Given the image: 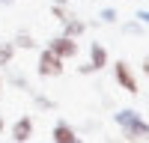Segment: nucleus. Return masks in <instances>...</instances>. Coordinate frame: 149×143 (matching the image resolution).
<instances>
[{"label":"nucleus","mask_w":149,"mask_h":143,"mask_svg":"<svg viewBox=\"0 0 149 143\" xmlns=\"http://www.w3.org/2000/svg\"><path fill=\"white\" fill-rule=\"evenodd\" d=\"M0 3H15V0H0Z\"/></svg>","instance_id":"obj_21"},{"label":"nucleus","mask_w":149,"mask_h":143,"mask_svg":"<svg viewBox=\"0 0 149 143\" xmlns=\"http://www.w3.org/2000/svg\"><path fill=\"white\" fill-rule=\"evenodd\" d=\"M51 137H54V143H69V140L74 137V128H72L69 122H57V125H54V134H51Z\"/></svg>","instance_id":"obj_8"},{"label":"nucleus","mask_w":149,"mask_h":143,"mask_svg":"<svg viewBox=\"0 0 149 143\" xmlns=\"http://www.w3.org/2000/svg\"><path fill=\"white\" fill-rule=\"evenodd\" d=\"M143 72H146V75H149V54L143 57Z\"/></svg>","instance_id":"obj_17"},{"label":"nucleus","mask_w":149,"mask_h":143,"mask_svg":"<svg viewBox=\"0 0 149 143\" xmlns=\"http://www.w3.org/2000/svg\"><path fill=\"white\" fill-rule=\"evenodd\" d=\"M12 83H15V87H24V90H30V83H27V78H24V75H12Z\"/></svg>","instance_id":"obj_16"},{"label":"nucleus","mask_w":149,"mask_h":143,"mask_svg":"<svg viewBox=\"0 0 149 143\" xmlns=\"http://www.w3.org/2000/svg\"><path fill=\"white\" fill-rule=\"evenodd\" d=\"M134 18H137L143 27H149V9H137V15H134Z\"/></svg>","instance_id":"obj_15"},{"label":"nucleus","mask_w":149,"mask_h":143,"mask_svg":"<svg viewBox=\"0 0 149 143\" xmlns=\"http://www.w3.org/2000/svg\"><path fill=\"white\" fill-rule=\"evenodd\" d=\"M3 128H6V122H3V116H0V131H3Z\"/></svg>","instance_id":"obj_20"},{"label":"nucleus","mask_w":149,"mask_h":143,"mask_svg":"<svg viewBox=\"0 0 149 143\" xmlns=\"http://www.w3.org/2000/svg\"><path fill=\"white\" fill-rule=\"evenodd\" d=\"M69 3V0H54V6H66Z\"/></svg>","instance_id":"obj_18"},{"label":"nucleus","mask_w":149,"mask_h":143,"mask_svg":"<svg viewBox=\"0 0 149 143\" xmlns=\"http://www.w3.org/2000/svg\"><path fill=\"white\" fill-rule=\"evenodd\" d=\"M84 30H86V24H84L81 18H74V15H69V18L63 21V36H69V39H78Z\"/></svg>","instance_id":"obj_7"},{"label":"nucleus","mask_w":149,"mask_h":143,"mask_svg":"<svg viewBox=\"0 0 149 143\" xmlns=\"http://www.w3.org/2000/svg\"><path fill=\"white\" fill-rule=\"evenodd\" d=\"M122 33H128V36H143L146 27H143L137 18H134V21H125V24H122Z\"/></svg>","instance_id":"obj_10"},{"label":"nucleus","mask_w":149,"mask_h":143,"mask_svg":"<svg viewBox=\"0 0 149 143\" xmlns=\"http://www.w3.org/2000/svg\"><path fill=\"white\" fill-rule=\"evenodd\" d=\"M90 66H93V72H98V69L107 66V51H104V45H98V42L90 45Z\"/></svg>","instance_id":"obj_6"},{"label":"nucleus","mask_w":149,"mask_h":143,"mask_svg":"<svg viewBox=\"0 0 149 143\" xmlns=\"http://www.w3.org/2000/svg\"><path fill=\"white\" fill-rule=\"evenodd\" d=\"M69 143H84V140H81V137H78V134H74V137H72V140H69Z\"/></svg>","instance_id":"obj_19"},{"label":"nucleus","mask_w":149,"mask_h":143,"mask_svg":"<svg viewBox=\"0 0 149 143\" xmlns=\"http://www.w3.org/2000/svg\"><path fill=\"white\" fill-rule=\"evenodd\" d=\"M36 104H39L42 110H54V107H57V104H54L51 99H45V95H36Z\"/></svg>","instance_id":"obj_14"},{"label":"nucleus","mask_w":149,"mask_h":143,"mask_svg":"<svg viewBox=\"0 0 149 143\" xmlns=\"http://www.w3.org/2000/svg\"><path fill=\"white\" fill-rule=\"evenodd\" d=\"M51 15H54L60 24H63V21L69 18V9H66V6H54V3H51Z\"/></svg>","instance_id":"obj_13"},{"label":"nucleus","mask_w":149,"mask_h":143,"mask_svg":"<svg viewBox=\"0 0 149 143\" xmlns=\"http://www.w3.org/2000/svg\"><path fill=\"white\" fill-rule=\"evenodd\" d=\"M116 18H119V12L116 9H102V12H98V21H102V24H116Z\"/></svg>","instance_id":"obj_12"},{"label":"nucleus","mask_w":149,"mask_h":143,"mask_svg":"<svg viewBox=\"0 0 149 143\" xmlns=\"http://www.w3.org/2000/svg\"><path fill=\"white\" fill-rule=\"evenodd\" d=\"M39 75L42 78H60L63 75V60H60L54 51H48V48L39 54Z\"/></svg>","instance_id":"obj_3"},{"label":"nucleus","mask_w":149,"mask_h":143,"mask_svg":"<svg viewBox=\"0 0 149 143\" xmlns=\"http://www.w3.org/2000/svg\"><path fill=\"white\" fill-rule=\"evenodd\" d=\"M15 143H18V140H15Z\"/></svg>","instance_id":"obj_22"},{"label":"nucleus","mask_w":149,"mask_h":143,"mask_svg":"<svg viewBox=\"0 0 149 143\" xmlns=\"http://www.w3.org/2000/svg\"><path fill=\"white\" fill-rule=\"evenodd\" d=\"M48 51H54V54H57L60 60H69V57H78V42L60 33V36H54V39H51Z\"/></svg>","instance_id":"obj_4"},{"label":"nucleus","mask_w":149,"mask_h":143,"mask_svg":"<svg viewBox=\"0 0 149 143\" xmlns=\"http://www.w3.org/2000/svg\"><path fill=\"white\" fill-rule=\"evenodd\" d=\"M113 119H116V125L122 128V134L128 140H149V122H143L137 110H128V107L125 110H116Z\"/></svg>","instance_id":"obj_1"},{"label":"nucleus","mask_w":149,"mask_h":143,"mask_svg":"<svg viewBox=\"0 0 149 143\" xmlns=\"http://www.w3.org/2000/svg\"><path fill=\"white\" fill-rule=\"evenodd\" d=\"M113 78H116V83H119L125 92H131V95H137V92H140L137 78H134V72H131V66L125 63V60H116V66H113Z\"/></svg>","instance_id":"obj_2"},{"label":"nucleus","mask_w":149,"mask_h":143,"mask_svg":"<svg viewBox=\"0 0 149 143\" xmlns=\"http://www.w3.org/2000/svg\"><path fill=\"white\" fill-rule=\"evenodd\" d=\"M33 134V119L30 116H21L15 125H12V140H18V143H27Z\"/></svg>","instance_id":"obj_5"},{"label":"nucleus","mask_w":149,"mask_h":143,"mask_svg":"<svg viewBox=\"0 0 149 143\" xmlns=\"http://www.w3.org/2000/svg\"><path fill=\"white\" fill-rule=\"evenodd\" d=\"M15 45L24 48V51H33V48H36V39H33L30 33H18V36H15Z\"/></svg>","instance_id":"obj_11"},{"label":"nucleus","mask_w":149,"mask_h":143,"mask_svg":"<svg viewBox=\"0 0 149 143\" xmlns=\"http://www.w3.org/2000/svg\"><path fill=\"white\" fill-rule=\"evenodd\" d=\"M12 54H15V45H12V42H0V66H9Z\"/></svg>","instance_id":"obj_9"}]
</instances>
